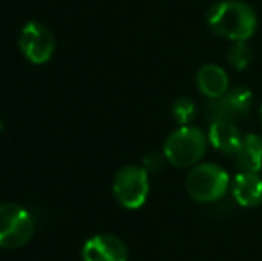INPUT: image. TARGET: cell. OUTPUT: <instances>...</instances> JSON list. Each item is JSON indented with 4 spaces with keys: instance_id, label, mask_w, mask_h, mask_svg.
Wrapping results in <instances>:
<instances>
[{
    "instance_id": "cell-9",
    "label": "cell",
    "mask_w": 262,
    "mask_h": 261,
    "mask_svg": "<svg viewBox=\"0 0 262 261\" xmlns=\"http://www.w3.org/2000/svg\"><path fill=\"white\" fill-rule=\"evenodd\" d=\"M232 195L243 208L262 204V177L259 172H239L232 181Z\"/></svg>"
},
{
    "instance_id": "cell-6",
    "label": "cell",
    "mask_w": 262,
    "mask_h": 261,
    "mask_svg": "<svg viewBox=\"0 0 262 261\" xmlns=\"http://www.w3.org/2000/svg\"><path fill=\"white\" fill-rule=\"evenodd\" d=\"M253 104V93L248 88H234L232 91H227L223 97L210 101L204 109V116L212 122H235L241 120L245 115H248L250 108Z\"/></svg>"
},
{
    "instance_id": "cell-10",
    "label": "cell",
    "mask_w": 262,
    "mask_h": 261,
    "mask_svg": "<svg viewBox=\"0 0 262 261\" xmlns=\"http://www.w3.org/2000/svg\"><path fill=\"white\" fill-rule=\"evenodd\" d=\"M207 136L210 145L223 154H235L245 138L235 122H225V120L210 124Z\"/></svg>"
},
{
    "instance_id": "cell-12",
    "label": "cell",
    "mask_w": 262,
    "mask_h": 261,
    "mask_svg": "<svg viewBox=\"0 0 262 261\" xmlns=\"http://www.w3.org/2000/svg\"><path fill=\"white\" fill-rule=\"evenodd\" d=\"M241 172H260L262 170V136L246 134L239 150L234 154Z\"/></svg>"
},
{
    "instance_id": "cell-15",
    "label": "cell",
    "mask_w": 262,
    "mask_h": 261,
    "mask_svg": "<svg viewBox=\"0 0 262 261\" xmlns=\"http://www.w3.org/2000/svg\"><path fill=\"white\" fill-rule=\"evenodd\" d=\"M164 161H166V157H164V154H157V152H150V154H146L145 156V159H143V167L146 168V172H159V170H162V167H164Z\"/></svg>"
},
{
    "instance_id": "cell-17",
    "label": "cell",
    "mask_w": 262,
    "mask_h": 261,
    "mask_svg": "<svg viewBox=\"0 0 262 261\" xmlns=\"http://www.w3.org/2000/svg\"><path fill=\"white\" fill-rule=\"evenodd\" d=\"M260 118H262V106H260Z\"/></svg>"
},
{
    "instance_id": "cell-7",
    "label": "cell",
    "mask_w": 262,
    "mask_h": 261,
    "mask_svg": "<svg viewBox=\"0 0 262 261\" xmlns=\"http://www.w3.org/2000/svg\"><path fill=\"white\" fill-rule=\"evenodd\" d=\"M18 45L25 57L34 65H43L52 57L55 50L54 34L39 22H29L24 25L18 38Z\"/></svg>"
},
{
    "instance_id": "cell-4",
    "label": "cell",
    "mask_w": 262,
    "mask_h": 261,
    "mask_svg": "<svg viewBox=\"0 0 262 261\" xmlns=\"http://www.w3.org/2000/svg\"><path fill=\"white\" fill-rule=\"evenodd\" d=\"M113 192L116 200L127 209H138L145 204L150 192L148 172L139 165H127L114 175Z\"/></svg>"
},
{
    "instance_id": "cell-11",
    "label": "cell",
    "mask_w": 262,
    "mask_h": 261,
    "mask_svg": "<svg viewBox=\"0 0 262 261\" xmlns=\"http://www.w3.org/2000/svg\"><path fill=\"white\" fill-rule=\"evenodd\" d=\"M196 86L202 95H205L209 101H214L228 91V75L221 66L204 65L196 73Z\"/></svg>"
},
{
    "instance_id": "cell-8",
    "label": "cell",
    "mask_w": 262,
    "mask_h": 261,
    "mask_svg": "<svg viewBox=\"0 0 262 261\" xmlns=\"http://www.w3.org/2000/svg\"><path fill=\"white\" fill-rule=\"evenodd\" d=\"M84 261H127L128 252L125 244L114 234H97L84 244Z\"/></svg>"
},
{
    "instance_id": "cell-3",
    "label": "cell",
    "mask_w": 262,
    "mask_h": 261,
    "mask_svg": "<svg viewBox=\"0 0 262 261\" xmlns=\"http://www.w3.org/2000/svg\"><path fill=\"white\" fill-rule=\"evenodd\" d=\"M205 149H207V138L204 131L194 126H180L168 136L162 154L168 163L184 168L200 163Z\"/></svg>"
},
{
    "instance_id": "cell-16",
    "label": "cell",
    "mask_w": 262,
    "mask_h": 261,
    "mask_svg": "<svg viewBox=\"0 0 262 261\" xmlns=\"http://www.w3.org/2000/svg\"><path fill=\"white\" fill-rule=\"evenodd\" d=\"M2 131H4V124H2V120H0V134H2Z\"/></svg>"
},
{
    "instance_id": "cell-5",
    "label": "cell",
    "mask_w": 262,
    "mask_h": 261,
    "mask_svg": "<svg viewBox=\"0 0 262 261\" xmlns=\"http://www.w3.org/2000/svg\"><path fill=\"white\" fill-rule=\"evenodd\" d=\"M34 234V218L18 204H0V249H18Z\"/></svg>"
},
{
    "instance_id": "cell-13",
    "label": "cell",
    "mask_w": 262,
    "mask_h": 261,
    "mask_svg": "<svg viewBox=\"0 0 262 261\" xmlns=\"http://www.w3.org/2000/svg\"><path fill=\"white\" fill-rule=\"evenodd\" d=\"M253 61V50L246 42H234V45L228 50V63L235 70H246Z\"/></svg>"
},
{
    "instance_id": "cell-2",
    "label": "cell",
    "mask_w": 262,
    "mask_h": 261,
    "mask_svg": "<svg viewBox=\"0 0 262 261\" xmlns=\"http://www.w3.org/2000/svg\"><path fill=\"white\" fill-rule=\"evenodd\" d=\"M230 186V175L216 163H198L191 167L186 179V190L196 202L210 204L225 197Z\"/></svg>"
},
{
    "instance_id": "cell-1",
    "label": "cell",
    "mask_w": 262,
    "mask_h": 261,
    "mask_svg": "<svg viewBox=\"0 0 262 261\" xmlns=\"http://www.w3.org/2000/svg\"><path fill=\"white\" fill-rule=\"evenodd\" d=\"M207 25L221 38L230 42H246L257 31V14L248 4L225 0L214 4L209 9Z\"/></svg>"
},
{
    "instance_id": "cell-14",
    "label": "cell",
    "mask_w": 262,
    "mask_h": 261,
    "mask_svg": "<svg viewBox=\"0 0 262 261\" xmlns=\"http://www.w3.org/2000/svg\"><path fill=\"white\" fill-rule=\"evenodd\" d=\"M171 115L175 116V120L180 126H189L191 120L196 116V106L191 98L187 97H179L175 98L171 106Z\"/></svg>"
}]
</instances>
